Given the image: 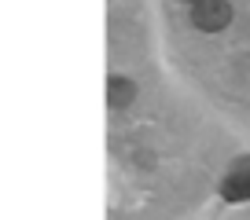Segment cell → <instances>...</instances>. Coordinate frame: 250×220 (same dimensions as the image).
<instances>
[{
    "mask_svg": "<svg viewBox=\"0 0 250 220\" xmlns=\"http://www.w3.org/2000/svg\"><path fill=\"white\" fill-rule=\"evenodd\" d=\"M133 99H136V85L129 77H118L114 73V77L107 81V107L110 110H125Z\"/></svg>",
    "mask_w": 250,
    "mask_h": 220,
    "instance_id": "obj_2",
    "label": "cell"
},
{
    "mask_svg": "<svg viewBox=\"0 0 250 220\" xmlns=\"http://www.w3.org/2000/svg\"><path fill=\"white\" fill-rule=\"evenodd\" d=\"M184 4H188V8H191V4H199V0H184Z\"/></svg>",
    "mask_w": 250,
    "mask_h": 220,
    "instance_id": "obj_4",
    "label": "cell"
},
{
    "mask_svg": "<svg viewBox=\"0 0 250 220\" xmlns=\"http://www.w3.org/2000/svg\"><path fill=\"white\" fill-rule=\"evenodd\" d=\"M228 22H232V4L228 0H199V4H191V26L203 33H221L228 30Z\"/></svg>",
    "mask_w": 250,
    "mask_h": 220,
    "instance_id": "obj_1",
    "label": "cell"
},
{
    "mask_svg": "<svg viewBox=\"0 0 250 220\" xmlns=\"http://www.w3.org/2000/svg\"><path fill=\"white\" fill-rule=\"evenodd\" d=\"M221 195H225V202H250V169H239L228 176L221 183Z\"/></svg>",
    "mask_w": 250,
    "mask_h": 220,
    "instance_id": "obj_3",
    "label": "cell"
}]
</instances>
